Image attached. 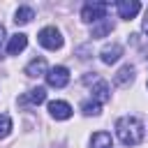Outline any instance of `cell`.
Masks as SVG:
<instances>
[{"instance_id":"1","label":"cell","mask_w":148,"mask_h":148,"mask_svg":"<svg viewBox=\"0 0 148 148\" xmlns=\"http://www.w3.org/2000/svg\"><path fill=\"white\" fill-rule=\"evenodd\" d=\"M116 134L125 146H139L143 141V123L136 116H123L116 123Z\"/></svg>"},{"instance_id":"2","label":"cell","mask_w":148,"mask_h":148,"mask_svg":"<svg viewBox=\"0 0 148 148\" xmlns=\"http://www.w3.org/2000/svg\"><path fill=\"white\" fill-rule=\"evenodd\" d=\"M37 39H39V44H42L44 49H49V51H56V49H60V46H62L60 30H58V28H53V25L42 28V30H39V35H37Z\"/></svg>"},{"instance_id":"3","label":"cell","mask_w":148,"mask_h":148,"mask_svg":"<svg viewBox=\"0 0 148 148\" xmlns=\"http://www.w3.org/2000/svg\"><path fill=\"white\" fill-rule=\"evenodd\" d=\"M106 9H109L106 2H88L81 9V18L86 23H97V21H102L106 16Z\"/></svg>"},{"instance_id":"4","label":"cell","mask_w":148,"mask_h":148,"mask_svg":"<svg viewBox=\"0 0 148 148\" xmlns=\"http://www.w3.org/2000/svg\"><path fill=\"white\" fill-rule=\"evenodd\" d=\"M46 83H49L51 88H65V86L69 83V69L62 67V65L51 67V69L46 72Z\"/></svg>"},{"instance_id":"5","label":"cell","mask_w":148,"mask_h":148,"mask_svg":"<svg viewBox=\"0 0 148 148\" xmlns=\"http://www.w3.org/2000/svg\"><path fill=\"white\" fill-rule=\"evenodd\" d=\"M49 111H51V116H53L56 120H67V118H72V106H69L67 102H62V99L49 102Z\"/></svg>"},{"instance_id":"6","label":"cell","mask_w":148,"mask_h":148,"mask_svg":"<svg viewBox=\"0 0 148 148\" xmlns=\"http://www.w3.org/2000/svg\"><path fill=\"white\" fill-rule=\"evenodd\" d=\"M139 12H141L139 0H120V2H118V14H120V18H125V21L134 18Z\"/></svg>"},{"instance_id":"7","label":"cell","mask_w":148,"mask_h":148,"mask_svg":"<svg viewBox=\"0 0 148 148\" xmlns=\"http://www.w3.org/2000/svg\"><path fill=\"white\" fill-rule=\"evenodd\" d=\"M120 56H123V46H120V44H106V46L102 49V53H99L102 62H106V65L116 62Z\"/></svg>"},{"instance_id":"8","label":"cell","mask_w":148,"mask_h":148,"mask_svg":"<svg viewBox=\"0 0 148 148\" xmlns=\"http://www.w3.org/2000/svg\"><path fill=\"white\" fill-rule=\"evenodd\" d=\"M109 83L106 81H102V79H97L95 81V86H92V99L97 102V104H104V102H109Z\"/></svg>"},{"instance_id":"9","label":"cell","mask_w":148,"mask_h":148,"mask_svg":"<svg viewBox=\"0 0 148 148\" xmlns=\"http://www.w3.org/2000/svg\"><path fill=\"white\" fill-rule=\"evenodd\" d=\"M25 46H28V37H25L23 32H16V35L9 39V44H7V53H9V56H16V53H21Z\"/></svg>"},{"instance_id":"10","label":"cell","mask_w":148,"mask_h":148,"mask_svg":"<svg viewBox=\"0 0 148 148\" xmlns=\"http://www.w3.org/2000/svg\"><path fill=\"white\" fill-rule=\"evenodd\" d=\"M25 74L28 76H46V60L44 58H35L25 65Z\"/></svg>"},{"instance_id":"11","label":"cell","mask_w":148,"mask_h":148,"mask_svg":"<svg viewBox=\"0 0 148 148\" xmlns=\"http://www.w3.org/2000/svg\"><path fill=\"white\" fill-rule=\"evenodd\" d=\"M132 79H134V67H132V65H125V67H120L118 74L113 76V83H116V86H127Z\"/></svg>"},{"instance_id":"12","label":"cell","mask_w":148,"mask_h":148,"mask_svg":"<svg viewBox=\"0 0 148 148\" xmlns=\"http://www.w3.org/2000/svg\"><path fill=\"white\" fill-rule=\"evenodd\" d=\"M111 134L109 132H95L90 139V148H111Z\"/></svg>"},{"instance_id":"13","label":"cell","mask_w":148,"mask_h":148,"mask_svg":"<svg viewBox=\"0 0 148 148\" xmlns=\"http://www.w3.org/2000/svg\"><path fill=\"white\" fill-rule=\"evenodd\" d=\"M30 18H35V12H32V7H18V9H16V14H14V21H16L18 25H25V23H30Z\"/></svg>"},{"instance_id":"14","label":"cell","mask_w":148,"mask_h":148,"mask_svg":"<svg viewBox=\"0 0 148 148\" xmlns=\"http://www.w3.org/2000/svg\"><path fill=\"white\" fill-rule=\"evenodd\" d=\"M44 99H46V90H44V88H32V90H30V92H28V95H25V97L21 99V102H32V104H42Z\"/></svg>"},{"instance_id":"15","label":"cell","mask_w":148,"mask_h":148,"mask_svg":"<svg viewBox=\"0 0 148 148\" xmlns=\"http://www.w3.org/2000/svg\"><path fill=\"white\" fill-rule=\"evenodd\" d=\"M111 30H113V23H111V21H104V23H99V25L92 28V37H104V35H109Z\"/></svg>"},{"instance_id":"16","label":"cell","mask_w":148,"mask_h":148,"mask_svg":"<svg viewBox=\"0 0 148 148\" xmlns=\"http://www.w3.org/2000/svg\"><path fill=\"white\" fill-rule=\"evenodd\" d=\"M12 132V118L7 113H0V139H5Z\"/></svg>"},{"instance_id":"17","label":"cell","mask_w":148,"mask_h":148,"mask_svg":"<svg viewBox=\"0 0 148 148\" xmlns=\"http://www.w3.org/2000/svg\"><path fill=\"white\" fill-rule=\"evenodd\" d=\"M81 109H83L86 116H97V113H99V104H97L95 99H92V102H83Z\"/></svg>"},{"instance_id":"18","label":"cell","mask_w":148,"mask_h":148,"mask_svg":"<svg viewBox=\"0 0 148 148\" xmlns=\"http://www.w3.org/2000/svg\"><path fill=\"white\" fill-rule=\"evenodd\" d=\"M143 30L148 32V9H146V16H143Z\"/></svg>"},{"instance_id":"19","label":"cell","mask_w":148,"mask_h":148,"mask_svg":"<svg viewBox=\"0 0 148 148\" xmlns=\"http://www.w3.org/2000/svg\"><path fill=\"white\" fill-rule=\"evenodd\" d=\"M2 39H5V25L0 23V44H2Z\"/></svg>"}]
</instances>
